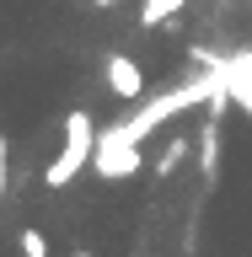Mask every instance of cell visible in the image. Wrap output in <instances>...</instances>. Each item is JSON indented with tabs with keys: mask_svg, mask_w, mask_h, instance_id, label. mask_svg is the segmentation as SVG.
<instances>
[{
	"mask_svg": "<svg viewBox=\"0 0 252 257\" xmlns=\"http://www.w3.org/2000/svg\"><path fill=\"white\" fill-rule=\"evenodd\" d=\"M225 96H231V102L252 118V48L231 54V86H225Z\"/></svg>",
	"mask_w": 252,
	"mask_h": 257,
	"instance_id": "5",
	"label": "cell"
},
{
	"mask_svg": "<svg viewBox=\"0 0 252 257\" xmlns=\"http://www.w3.org/2000/svg\"><path fill=\"white\" fill-rule=\"evenodd\" d=\"M97 134H102V128L92 123V112H86V107H75L70 118H64V145H59V156L48 161V172H43L48 188H64V182H75V177L97 161Z\"/></svg>",
	"mask_w": 252,
	"mask_h": 257,
	"instance_id": "1",
	"label": "cell"
},
{
	"mask_svg": "<svg viewBox=\"0 0 252 257\" xmlns=\"http://www.w3.org/2000/svg\"><path fill=\"white\" fill-rule=\"evenodd\" d=\"M16 246H22V257H48V236L38 225H22L16 230Z\"/></svg>",
	"mask_w": 252,
	"mask_h": 257,
	"instance_id": "7",
	"label": "cell"
},
{
	"mask_svg": "<svg viewBox=\"0 0 252 257\" xmlns=\"http://www.w3.org/2000/svg\"><path fill=\"white\" fill-rule=\"evenodd\" d=\"M97 6H108V11H113V0H97Z\"/></svg>",
	"mask_w": 252,
	"mask_h": 257,
	"instance_id": "10",
	"label": "cell"
},
{
	"mask_svg": "<svg viewBox=\"0 0 252 257\" xmlns=\"http://www.w3.org/2000/svg\"><path fill=\"white\" fill-rule=\"evenodd\" d=\"M188 0H140V27H161V22H172Z\"/></svg>",
	"mask_w": 252,
	"mask_h": 257,
	"instance_id": "6",
	"label": "cell"
},
{
	"mask_svg": "<svg viewBox=\"0 0 252 257\" xmlns=\"http://www.w3.org/2000/svg\"><path fill=\"white\" fill-rule=\"evenodd\" d=\"M75 257H92V252H75Z\"/></svg>",
	"mask_w": 252,
	"mask_h": 257,
	"instance_id": "11",
	"label": "cell"
},
{
	"mask_svg": "<svg viewBox=\"0 0 252 257\" xmlns=\"http://www.w3.org/2000/svg\"><path fill=\"white\" fill-rule=\"evenodd\" d=\"M188 156V140H172L166 150H161V161H156V177H172V166Z\"/></svg>",
	"mask_w": 252,
	"mask_h": 257,
	"instance_id": "8",
	"label": "cell"
},
{
	"mask_svg": "<svg viewBox=\"0 0 252 257\" xmlns=\"http://www.w3.org/2000/svg\"><path fill=\"white\" fill-rule=\"evenodd\" d=\"M225 102H231V96H215V102H209V112L220 118V112H225ZM215 118H209V123H204V134H199V172H204V177H215V172H220V123H215Z\"/></svg>",
	"mask_w": 252,
	"mask_h": 257,
	"instance_id": "4",
	"label": "cell"
},
{
	"mask_svg": "<svg viewBox=\"0 0 252 257\" xmlns=\"http://www.w3.org/2000/svg\"><path fill=\"white\" fill-rule=\"evenodd\" d=\"M102 75H108V91L118 96V102H140L145 96V70L129 59V54H108Z\"/></svg>",
	"mask_w": 252,
	"mask_h": 257,
	"instance_id": "3",
	"label": "cell"
},
{
	"mask_svg": "<svg viewBox=\"0 0 252 257\" xmlns=\"http://www.w3.org/2000/svg\"><path fill=\"white\" fill-rule=\"evenodd\" d=\"M6 161H11V145H6V134H0V198H6Z\"/></svg>",
	"mask_w": 252,
	"mask_h": 257,
	"instance_id": "9",
	"label": "cell"
},
{
	"mask_svg": "<svg viewBox=\"0 0 252 257\" xmlns=\"http://www.w3.org/2000/svg\"><path fill=\"white\" fill-rule=\"evenodd\" d=\"M140 166H145L140 145H102V140H97L92 172L102 177V182H129V177H140Z\"/></svg>",
	"mask_w": 252,
	"mask_h": 257,
	"instance_id": "2",
	"label": "cell"
}]
</instances>
